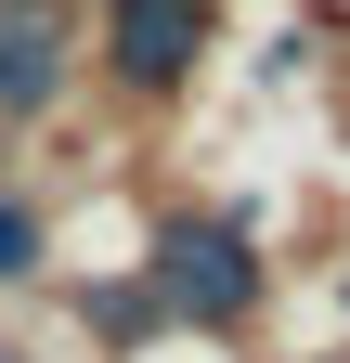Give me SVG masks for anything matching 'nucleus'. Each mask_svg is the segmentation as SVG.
Returning a JSON list of instances; mask_svg holds the SVG:
<instances>
[{"label": "nucleus", "mask_w": 350, "mask_h": 363, "mask_svg": "<svg viewBox=\"0 0 350 363\" xmlns=\"http://www.w3.org/2000/svg\"><path fill=\"white\" fill-rule=\"evenodd\" d=\"M195 52H208V0H117L104 13V65L130 91H182Z\"/></svg>", "instance_id": "nucleus-1"}, {"label": "nucleus", "mask_w": 350, "mask_h": 363, "mask_svg": "<svg viewBox=\"0 0 350 363\" xmlns=\"http://www.w3.org/2000/svg\"><path fill=\"white\" fill-rule=\"evenodd\" d=\"M156 286H169V311H208V325H221V311L259 298V259L208 220V234H169V247H156Z\"/></svg>", "instance_id": "nucleus-2"}, {"label": "nucleus", "mask_w": 350, "mask_h": 363, "mask_svg": "<svg viewBox=\"0 0 350 363\" xmlns=\"http://www.w3.org/2000/svg\"><path fill=\"white\" fill-rule=\"evenodd\" d=\"M65 13H52V0H0V117H39V104H52V91H65Z\"/></svg>", "instance_id": "nucleus-3"}, {"label": "nucleus", "mask_w": 350, "mask_h": 363, "mask_svg": "<svg viewBox=\"0 0 350 363\" xmlns=\"http://www.w3.org/2000/svg\"><path fill=\"white\" fill-rule=\"evenodd\" d=\"M39 247H52V234H39V208H26V195H0V286H26Z\"/></svg>", "instance_id": "nucleus-4"}]
</instances>
